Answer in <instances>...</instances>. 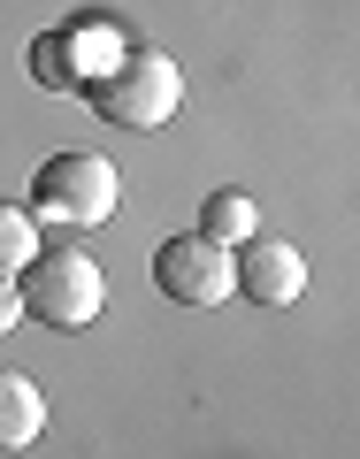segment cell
<instances>
[{"instance_id": "6da1fadb", "label": "cell", "mask_w": 360, "mask_h": 459, "mask_svg": "<svg viewBox=\"0 0 360 459\" xmlns=\"http://www.w3.org/2000/svg\"><path fill=\"white\" fill-rule=\"evenodd\" d=\"M16 299H23V314L47 322V329H92L100 307H108V276H100L77 246H39L31 261L16 268Z\"/></svg>"}, {"instance_id": "7a4b0ae2", "label": "cell", "mask_w": 360, "mask_h": 459, "mask_svg": "<svg viewBox=\"0 0 360 459\" xmlns=\"http://www.w3.org/2000/svg\"><path fill=\"white\" fill-rule=\"evenodd\" d=\"M84 92H92V108L108 115V123H123V131H154V123H169V115L184 108V69L169 62L162 47H123L115 69L100 84H84Z\"/></svg>"}, {"instance_id": "3957f363", "label": "cell", "mask_w": 360, "mask_h": 459, "mask_svg": "<svg viewBox=\"0 0 360 459\" xmlns=\"http://www.w3.org/2000/svg\"><path fill=\"white\" fill-rule=\"evenodd\" d=\"M115 199H123V184H115V169L100 161V153H54V161L31 177V222H47V230H100L115 214Z\"/></svg>"}, {"instance_id": "277c9868", "label": "cell", "mask_w": 360, "mask_h": 459, "mask_svg": "<svg viewBox=\"0 0 360 459\" xmlns=\"http://www.w3.org/2000/svg\"><path fill=\"white\" fill-rule=\"evenodd\" d=\"M154 283H162V299H177V307H223V299H238L230 253L207 246L199 230H184V238H169V246L154 253Z\"/></svg>"}, {"instance_id": "5b68a950", "label": "cell", "mask_w": 360, "mask_h": 459, "mask_svg": "<svg viewBox=\"0 0 360 459\" xmlns=\"http://www.w3.org/2000/svg\"><path fill=\"white\" fill-rule=\"evenodd\" d=\"M230 276H238V299H253V307H292L307 291V261L284 238H246L238 261H230Z\"/></svg>"}, {"instance_id": "8992f818", "label": "cell", "mask_w": 360, "mask_h": 459, "mask_svg": "<svg viewBox=\"0 0 360 459\" xmlns=\"http://www.w3.org/2000/svg\"><path fill=\"white\" fill-rule=\"evenodd\" d=\"M39 429H47V398H39V383L16 376V368H0V452L39 444Z\"/></svg>"}, {"instance_id": "52a82bcc", "label": "cell", "mask_w": 360, "mask_h": 459, "mask_svg": "<svg viewBox=\"0 0 360 459\" xmlns=\"http://www.w3.org/2000/svg\"><path fill=\"white\" fill-rule=\"evenodd\" d=\"M253 230H261V207H253L246 192H207V207H199V238H207V246H246Z\"/></svg>"}, {"instance_id": "ba28073f", "label": "cell", "mask_w": 360, "mask_h": 459, "mask_svg": "<svg viewBox=\"0 0 360 459\" xmlns=\"http://www.w3.org/2000/svg\"><path fill=\"white\" fill-rule=\"evenodd\" d=\"M31 84H39V92H84V77H77V39H69V31H39V39H31Z\"/></svg>"}, {"instance_id": "9c48e42d", "label": "cell", "mask_w": 360, "mask_h": 459, "mask_svg": "<svg viewBox=\"0 0 360 459\" xmlns=\"http://www.w3.org/2000/svg\"><path fill=\"white\" fill-rule=\"evenodd\" d=\"M47 246L39 238V222H31V207H16V199H0V276H16L31 253Z\"/></svg>"}, {"instance_id": "30bf717a", "label": "cell", "mask_w": 360, "mask_h": 459, "mask_svg": "<svg viewBox=\"0 0 360 459\" xmlns=\"http://www.w3.org/2000/svg\"><path fill=\"white\" fill-rule=\"evenodd\" d=\"M23 322V299H16V276H0V344H8V329Z\"/></svg>"}]
</instances>
